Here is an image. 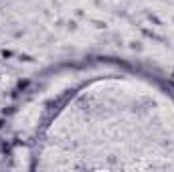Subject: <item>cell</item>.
<instances>
[{"mask_svg":"<svg viewBox=\"0 0 174 172\" xmlns=\"http://www.w3.org/2000/svg\"><path fill=\"white\" fill-rule=\"evenodd\" d=\"M2 126H4V122H2V120H0V128H2Z\"/></svg>","mask_w":174,"mask_h":172,"instance_id":"6da1fadb","label":"cell"}]
</instances>
